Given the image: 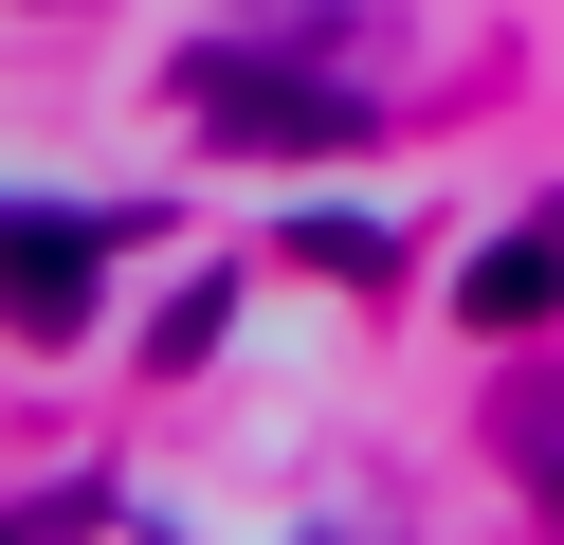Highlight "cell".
I'll return each mask as SVG.
<instances>
[{
  "mask_svg": "<svg viewBox=\"0 0 564 545\" xmlns=\"http://www.w3.org/2000/svg\"><path fill=\"white\" fill-rule=\"evenodd\" d=\"M164 91H183V128L256 145V164H346V145H382V91H365V73H292L273 36H200Z\"/></svg>",
  "mask_w": 564,
  "mask_h": 545,
  "instance_id": "obj_1",
  "label": "cell"
},
{
  "mask_svg": "<svg viewBox=\"0 0 564 545\" xmlns=\"http://www.w3.org/2000/svg\"><path fill=\"white\" fill-rule=\"evenodd\" d=\"M91 273H110V218L91 200H19V346H74Z\"/></svg>",
  "mask_w": 564,
  "mask_h": 545,
  "instance_id": "obj_2",
  "label": "cell"
},
{
  "mask_svg": "<svg viewBox=\"0 0 564 545\" xmlns=\"http://www.w3.org/2000/svg\"><path fill=\"white\" fill-rule=\"evenodd\" d=\"M546 309H564V218H546V237H491L474 273H455V327H491V346L546 327Z\"/></svg>",
  "mask_w": 564,
  "mask_h": 545,
  "instance_id": "obj_3",
  "label": "cell"
},
{
  "mask_svg": "<svg viewBox=\"0 0 564 545\" xmlns=\"http://www.w3.org/2000/svg\"><path fill=\"white\" fill-rule=\"evenodd\" d=\"M292 254H310V273H346V291H382V273L419 254V218H401V200H310Z\"/></svg>",
  "mask_w": 564,
  "mask_h": 545,
  "instance_id": "obj_4",
  "label": "cell"
},
{
  "mask_svg": "<svg viewBox=\"0 0 564 545\" xmlns=\"http://www.w3.org/2000/svg\"><path fill=\"white\" fill-rule=\"evenodd\" d=\"M491 455L564 509V363H510V382H491Z\"/></svg>",
  "mask_w": 564,
  "mask_h": 545,
  "instance_id": "obj_5",
  "label": "cell"
},
{
  "mask_svg": "<svg viewBox=\"0 0 564 545\" xmlns=\"http://www.w3.org/2000/svg\"><path fill=\"white\" fill-rule=\"evenodd\" d=\"M219 327H237V273H200V291H164V346H147V363H219Z\"/></svg>",
  "mask_w": 564,
  "mask_h": 545,
  "instance_id": "obj_6",
  "label": "cell"
}]
</instances>
